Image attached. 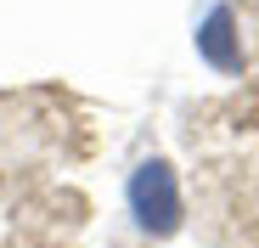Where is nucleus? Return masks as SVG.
Returning <instances> with one entry per match:
<instances>
[{
	"label": "nucleus",
	"instance_id": "nucleus-1",
	"mask_svg": "<svg viewBox=\"0 0 259 248\" xmlns=\"http://www.w3.org/2000/svg\"><path fill=\"white\" fill-rule=\"evenodd\" d=\"M124 203H130V215H136V226L147 237H175L181 220H186L181 181H175V163L169 158H141L130 186H124Z\"/></svg>",
	"mask_w": 259,
	"mask_h": 248
},
{
	"label": "nucleus",
	"instance_id": "nucleus-2",
	"mask_svg": "<svg viewBox=\"0 0 259 248\" xmlns=\"http://www.w3.org/2000/svg\"><path fill=\"white\" fill-rule=\"evenodd\" d=\"M197 51L208 68H220V73H237L242 68V39H237V12L226 6H208V17L197 23Z\"/></svg>",
	"mask_w": 259,
	"mask_h": 248
}]
</instances>
